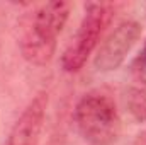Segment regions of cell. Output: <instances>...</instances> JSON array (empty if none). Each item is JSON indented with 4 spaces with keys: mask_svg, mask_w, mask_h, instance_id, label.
I'll return each mask as SVG.
<instances>
[{
    "mask_svg": "<svg viewBox=\"0 0 146 145\" xmlns=\"http://www.w3.org/2000/svg\"><path fill=\"white\" fill-rule=\"evenodd\" d=\"M46 108H48V94L39 92L15 121L10 132L9 145H36L39 133L42 130Z\"/></svg>",
    "mask_w": 146,
    "mask_h": 145,
    "instance_id": "277c9868",
    "label": "cell"
},
{
    "mask_svg": "<svg viewBox=\"0 0 146 145\" xmlns=\"http://www.w3.org/2000/svg\"><path fill=\"white\" fill-rule=\"evenodd\" d=\"M133 72H134V75H136L141 82L146 84V41H145V46H143L141 53L136 56V60H134V63H133Z\"/></svg>",
    "mask_w": 146,
    "mask_h": 145,
    "instance_id": "52a82bcc",
    "label": "cell"
},
{
    "mask_svg": "<svg viewBox=\"0 0 146 145\" xmlns=\"http://www.w3.org/2000/svg\"><path fill=\"white\" fill-rule=\"evenodd\" d=\"M19 46H21V51H22V56L33 63V65H46L53 55H54V50H56V43H49V41H44L39 36L33 34L31 31L24 29L21 41H19Z\"/></svg>",
    "mask_w": 146,
    "mask_h": 145,
    "instance_id": "8992f818",
    "label": "cell"
},
{
    "mask_svg": "<svg viewBox=\"0 0 146 145\" xmlns=\"http://www.w3.org/2000/svg\"><path fill=\"white\" fill-rule=\"evenodd\" d=\"M70 7L72 5L68 2H60V0L42 3L33 12L31 22L26 29L44 41L56 43V36L61 33V29L68 21Z\"/></svg>",
    "mask_w": 146,
    "mask_h": 145,
    "instance_id": "5b68a950",
    "label": "cell"
},
{
    "mask_svg": "<svg viewBox=\"0 0 146 145\" xmlns=\"http://www.w3.org/2000/svg\"><path fill=\"white\" fill-rule=\"evenodd\" d=\"M75 119L82 135L94 145L110 144L119 133L115 103L102 92L85 94L75 108Z\"/></svg>",
    "mask_w": 146,
    "mask_h": 145,
    "instance_id": "6da1fadb",
    "label": "cell"
},
{
    "mask_svg": "<svg viewBox=\"0 0 146 145\" xmlns=\"http://www.w3.org/2000/svg\"><path fill=\"white\" fill-rule=\"evenodd\" d=\"M110 17L112 12L107 3H99V2L87 3L83 21L61 56V67L65 72H78L85 65L88 55L94 51L100 34L109 24Z\"/></svg>",
    "mask_w": 146,
    "mask_h": 145,
    "instance_id": "7a4b0ae2",
    "label": "cell"
},
{
    "mask_svg": "<svg viewBox=\"0 0 146 145\" xmlns=\"http://www.w3.org/2000/svg\"><path fill=\"white\" fill-rule=\"evenodd\" d=\"M141 26L136 21L121 22L99 48L94 65L99 72H112L122 65L126 55L141 36Z\"/></svg>",
    "mask_w": 146,
    "mask_h": 145,
    "instance_id": "3957f363",
    "label": "cell"
}]
</instances>
